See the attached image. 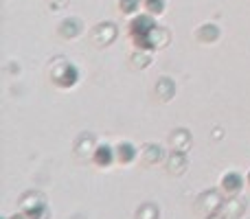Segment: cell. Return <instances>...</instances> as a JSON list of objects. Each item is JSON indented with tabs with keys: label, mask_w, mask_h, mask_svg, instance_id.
<instances>
[{
	"label": "cell",
	"mask_w": 250,
	"mask_h": 219,
	"mask_svg": "<svg viewBox=\"0 0 250 219\" xmlns=\"http://www.w3.org/2000/svg\"><path fill=\"white\" fill-rule=\"evenodd\" d=\"M48 75H51V81L55 83L57 88H73L75 83L79 81V70L77 66H73L66 57H55L51 61V68H48Z\"/></svg>",
	"instance_id": "cell-1"
},
{
	"label": "cell",
	"mask_w": 250,
	"mask_h": 219,
	"mask_svg": "<svg viewBox=\"0 0 250 219\" xmlns=\"http://www.w3.org/2000/svg\"><path fill=\"white\" fill-rule=\"evenodd\" d=\"M222 191H204V193L198 195V199H195V208H198L200 215L204 217H211V215H217V213L222 211V206H224V198H222Z\"/></svg>",
	"instance_id": "cell-2"
},
{
	"label": "cell",
	"mask_w": 250,
	"mask_h": 219,
	"mask_svg": "<svg viewBox=\"0 0 250 219\" xmlns=\"http://www.w3.org/2000/svg\"><path fill=\"white\" fill-rule=\"evenodd\" d=\"M119 35V29L114 22H101V24H97L95 29H92V44H95L97 48H104V46H110V44L117 40Z\"/></svg>",
	"instance_id": "cell-3"
},
{
	"label": "cell",
	"mask_w": 250,
	"mask_h": 219,
	"mask_svg": "<svg viewBox=\"0 0 250 219\" xmlns=\"http://www.w3.org/2000/svg\"><path fill=\"white\" fill-rule=\"evenodd\" d=\"M244 186V178L242 173L237 171H229L222 176V182H220V191L226 195V198H237V193L242 191Z\"/></svg>",
	"instance_id": "cell-4"
},
{
	"label": "cell",
	"mask_w": 250,
	"mask_h": 219,
	"mask_svg": "<svg viewBox=\"0 0 250 219\" xmlns=\"http://www.w3.org/2000/svg\"><path fill=\"white\" fill-rule=\"evenodd\" d=\"M73 149H75V154H77L79 158H88V156H92L95 154V149H97L95 136H92L90 132H82L77 138H75Z\"/></svg>",
	"instance_id": "cell-5"
},
{
	"label": "cell",
	"mask_w": 250,
	"mask_h": 219,
	"mask_svg": "<svg viewBox=\"0 0 250 219\" xmlns=\"http://www.w3.org/2000/svg\"><path fill=\"white\" fill-rule=\"evenodd\" d=\"M138 158H141V164H145V167H154V164H158L160 160L165 158V151H163V147L156 145V142H147V145L141 147Z\"/></svg>",
	"instance_id": "cell-6"
},
{
	"label": "cell",
	"mask_w": 250,
	"mask_h": 219,
	"mask_svg": "<svg viewBox=\"0 0 250 219\" xmlns=\"http://www.w3.org/2000/svg\"><path fill=\"white\" fill-rule=\"evenodd\" d=\"M191 142H193V138H191V132L185 127H178L171 132V136H169V147H171V151H189Z\"/></svg>",
	"instance_id": "cell-7"
},
{
	"label": "cell",
	"mask_w": 250,
	"mask_h": 219,
	"mask_svg": "<svg viewBox=\"0 0 250 219\" xmlns=\"http://www.w3.org/2000/svg\"><path fill=\"white\" fill-rule=\"evenodd\" d=\"M90 160L95 167L105 169L112 162H117V156H114V149L110 145H97V149H95V154L90 156Z\"/></svg>",
	"instance_id": "cell-8"
},
{
	"label": "cell",
	"mask_w": 250,
	"mask_h": 219,
	"mask_svg": "<svg viewBox=\"0 0 250 219\" xmlns=\"http://www.w3.org/2000/svg\"><path fill=\"white\" fill-rule=\"evenodd\" d=\"M165 167H167L169 176H182L187 171V154L185 151H171L165 160Z\"/></svg>",
	"instance_id": "cell-9"
},
{
	"label": "cell",
	"mask_w": 250,
	"mask_h": 219,
	"mask_svg": "<svg viewBox=\"0 0 250 219\" xmlns=\"http://www.w3.org/2000/svg\"><path fill=\"white\" fill-rule=\"evenodd\" d=\"M246 213V202L239 198H229L222 206L220 215L224 219H242V215Z\"/></svg>",
	"instance_id": "cell-10"
},
{
	"label": "cell",
	"mask_w": 250,
	"mask_h": 219,
	"mask_svg": "<svg viewBox=\"0 0 250 219\" xmlns=\"http://www.w3.org/2000/svg\"><path fill=\"white\" fill-rule=\"evenodd\" d=\"M44 204H46V198H44L40 191H26V193H22V198H20V208H22V213L35 211V208L44 206Z\"/></svg>",
	"instance_id": "cell-11"
},
{
	"label": "cell",
	"mask_w": 250,
	"mask_h": 219,
	"mask_svg": "<svg viewBox=\"0 0 250 219\" xmlns=\"http://www.w3.org/2000/svg\"><path fill=\"white\" fill-rule=\"evenodd\" d=\"M114 156H117L119 164H132L134 160L138 158V149L132 142H119V145L114 147Z\"/></svg>",
	"instance_id": "cell-12"
},
{
	"label": "cell",
	"mask_w": 250,
	"mask_h": 219,
	"mask_svg": "<svg viewBox=\"0 0 250 219\" xmlns=\"http://www.w3.org/2000/svg\"><path fill=\"white\" fill-rule=\"evenodd\" d=\"M169 42H171V33H169L165 26H158V24H156L154 29L149 31V44H151V48H154V51L169 46Z\"/></svg>",
	"instance_id": "cell-13"
},
{
	"label": "cell",
	"mask_w": 250,
	"mask_h": 219,
	"mask_svg": "<svg viewBox=\"0 0 250 219\" xmlns=\"http://www.w3.org/2000/svg\"><path fill=\"white\" fill-rule=\"evenodd\" d=\"M156 97H158L163 103H167V101H171L173 97H176V83H173V79L169 77H160L158 83H156Z\"/></svg>",
	"instance_id": "cell-14"
},
{
	"label": "cell",
	"mask_w": 250,
	"mask_h": 219,
	"mask_svg": "<svg viewBox=\"0 0 250 219\" xmlns=\"http://www.w3.org/2000/svg\"><path fill=\"white\" fill-rule=\"evenodd\" d=\"M82 31H83V24H82V20H77V18H68V20H64L60 24V35L66 40L77 38Z\"/></svg>",
	"instance_id": "cell-15"
},
{
	"label": "cell",
	"mask_w": 250,
	"mask_h": 219,
	"mask_svg": "<svg viewBox=\"0 0 250 219\" xmlns=\"http://www.w3.org/2000/svg\"><path fill=\"white\" fill-rule=\"evenodd\" d=\"M217 38H220V29L215 24H202L195 31V40L202 44H213Z\"/></svg>",
	"instance_id": "cell-16"
},
{
	"label": "cell",
	"mask_w": 250,
	"mask_h": 219,
	"mask_svg": "<svg viewBox=\"0 0 250 219\" xmlns=\"http://www.w3.org/2000/svg\"><path fill=\"white\" fill-rule=\"evenodd\" d=\"M136 219H160V211L154 202L141 204V208L136 211Z\"/></svg>",
	"instance_id": "cell-17"
},
{
	"label": "cell",
	"mask_w": 250,
	"mask_h": 219,
	"mask_svg": "<svg viewBox=\"0 0 250 219\" xmlns=\"http://www.w3.org/2000/svg\"><path fill=\"white\" fill-rule=\"evenodd\" d=\"M151 64V57L147 55V51H134L132 55V68L134 70H145Z\"/></svg>",
	"instance_id": "cell-18"
},
{
	"label": "cell",
	"mask_w": 250,
	"mask_h": 219,
	"mask_svg": "<svg viewBox=\"0 0 250 219\" xmlns=\"http://www.w3.org/2000/svg\"><path fill=\"white\" fill-rule=\"evenodd\" d=\"M143 7L147 9L149 16H160L165 11V0H143Z\"/></svg>",
	"instance_id": "cell-19"
},
{
	"label": "cell",
	"mask_w": 250,
	"mask_h": 219,
	"mask_svg": "<svg viewBox=\"0 0 250 219\" xmlns=\"http://www.w3.org/2000/svg\"><path fill=\"white\" fill-rule=\"evenodd\" d=\"M119 7L123 13H134L141 9V0H119Z\"/></svg>",
	"instance_id": "cell-20"
},
{
	"label": "cell",
	"mask_w": 250,
	"mask_h": 219,
	"mask_svg": "<svg viewBox=\"0 0 250 219\" xmlns=\"http://www.w3.org/2000/svg\"><path fill=\"white\" fill-rule=\"evenodd\" d=\"M24 215H26V219H48V217H51V213H48V206L44 204V206L35 208V211L24 213Z\"/></svg>",
	"instance_id": "cell-21"
},
{
	"label": "cell",
	"mask_w": 250,
	"mask_h": 219,
	"mask_svg": "<svg viewBox=\"0 0 250 219\" xmlns=\"http://www.w3.org/2000/svg\"><path fill=\"white\" fill-rule=\"evenodd\" d=\"M66 2H68V0H51V7L53 9H60V7H64Z\"/></svg>",
	"instance_id": "cell-22"
},
{
	"label": "cell",
	"mask_w": 250,
	"mask_h": 219,
	"mask_svg": "<svg viewBox=\"0 0 250 219\" xmlns=\"http://www.w3.org/2000/svg\"><path fill=\"white\" fill-rule=\"evenodd\" d=\"M9 219H26V215L22 213V215H13V217H9Z\"/></svg>",
	"instance_id": "cell-23"
},
{
	"label": "cell",
	"mask_w": 250,
	"mask_h": 219,
	"mask_svg": "<svg viewBox=\"0 0 250 219\" xmlns=\"http://www.w3.org/2000/svg\"><path fill=\"white\" fill-rule=\"evenodd\" d=\"M207 219H224V217H222L220 213H217V215H211V217H207Z\"/></svg>",
	"instance_id": "cell-24"
},
{
	"label": "cell",
	"mask_w": 250,
	"mask_h": 219,
	"mask_svg": "<svg viewBox=\"0 0 250 219\" xmlns=\"http://www.w3.org/2000/svg\"><path fill=\"white\" fill-rule=\"evenodd\" d=\"M246 180H248V186H250V171H248V178H246Z\"/></svg>",
	"instance_id": "cell-25"
}]
</instances>
